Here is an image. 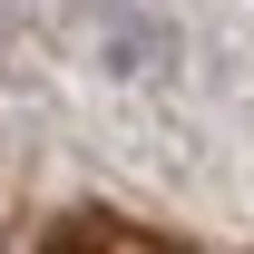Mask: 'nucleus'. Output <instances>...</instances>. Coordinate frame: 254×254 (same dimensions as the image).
<instances>
[{
  "label": "nucleus",
  "mask_w": 254,
  "mask_h": 254,
  "mask_svg": "<svg viewBox=\"0 0 254 254\" xmlns=\"http://www.w3.org/2000/svg\"><path fill=\"white\" fill-rule=\"evenodd\" d=\"M49 254H176V245H147V235L118 225V215H68L59 235H49Z\"/></svg>",
  "instance_id": "nucleus-1"
}]
</instances>
